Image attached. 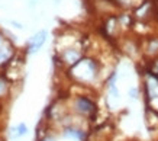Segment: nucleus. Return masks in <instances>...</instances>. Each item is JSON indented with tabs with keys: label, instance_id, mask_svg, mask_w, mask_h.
Returning a JSON list of instances; mask_svg holds the SVG:
<instances>
[{
	"label": "nucleus",
	"instance_id": "obj_2",
	"mask_svg": "<svg viewBox=\"0 0 158 141\" xmlns=\"http://www.w3.org/2000/svg\"><path fill=\"white\" fill-rule=\"evenodd\" d=\"M76 108L78 112H81L83 115H90L94 112V103L87 97H78L76 102Z\"/></svg>",
	"mask_w": 158,
	"mask_h": 141
},
{
	"label": "nucleus",
	"instance_id": "obj_3",
	"mask_svg": "<svg viewBox=\"0 0 158 141\" xmlns=\"http://www.w3.org/2000/svg\"><path fill=\"white\" fill-rule=\"evenodd\" d=\"M64 134H65V137L76 138V140H80V141H83V140H84V137H86V134H84V132L80 131V130H76V128H67Z\"/></svg>",
	"mask_w": 158,
	"mask_h": 141
},
{
	"label": "nucleus",
	"instance_id": "obj_1",
	"mask_svg": "<svg viewBox=\"0 0 158 141\" xmlns=\"http://www.w3.org/2000/svg\"><path fill=\"white\" fill-rule=\"evenodd\" d=\"M45 39H47V31H39L38 34H35L29 42V54H34L36 51H39V48L45 44Z\"/></svg>",
	"mask_w": 158,
	"mask_h": 141
},
{
	"label": "nucleus",
	"instance_id": "obj_4",
	"mask_svg": "<svg viewBox=\"0 0 158 141\" xmlns=\"http://www.w3.org/2000/svg\"><path fill=\"white\" fill-rule=\"evenodd\" d=\"M26 131H28V128H26V125L25 124H19V125L16 126V128H13L12 130V135L16 138V137H22L26 134Z\"/></svg>",
	"mask_w": 158,
	"mask_h": 141
}]
</instances>
